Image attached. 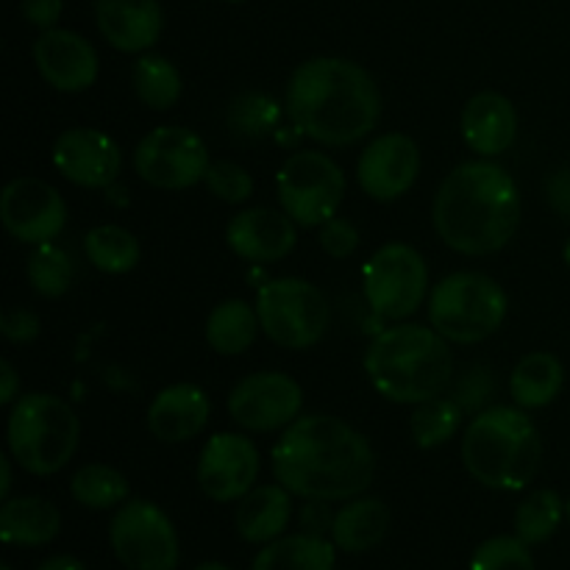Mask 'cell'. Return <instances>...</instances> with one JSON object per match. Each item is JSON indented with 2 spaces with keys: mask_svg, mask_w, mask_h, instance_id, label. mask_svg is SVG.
<instances>
[{
  "mask_svg": "<svg viewBox=\"0 0 570 570\" xmlns=\"http://www.w3.org/2000/svg\"><path fill=\"white\" fill-rule=\"evenodd\" d=\"M273 476L309 501H348L376 476L371 443L334 415H304L284 429L271 454Z\"/></svg>",
  "mask_w": 570,
  "mask_h": 570,
  "instance_id": "6da1fadb",
  "label": "cell"
},
{
  "mask_svg": "<svg viewBox=\"0 0 570 570\" xmlns=\"http://www.w3.org/2000/svg\"><path fill=\"white\" fill-rule=\"evenodd\" d=\"M287 109L304 137L328 148H348L379 126L382 95L356 61L317 56L289 76Z\"/></svg>",
  "mask_w": 570,
  "mask_h": 570,
  "instance_id": "7a4b0ae2",
  "label": "cell"
},
{
  "mask_svg": "<svg viewBox=\"0 0 570 570\" xmlns=\"http://www.w3.org/2000/svg\"><path fill=\"white\" fill-rule=\"evenodd\" d=\"M434 228L456 254L490 256L504 248L521 223V193L495 161H465L440 184Z\"/></svg>",
  "mask_w": 570,
  "mask_h": 570,
  "instance_id": "3957f363",
  "label": "cell"
},
{
  "mask_svg": "<svg viewBox=\"0 0 570 570\" xmlns=\"http://www.w3.org/2000/svg\"><path fill=\"white\" fill-rule=\"evenodd\" d=\"M449 340L434 328L399 323L373 337L365 351V373L373 390L393 404H423L449 387L454 356Z\"/></svg>",
  "mask_w": 570,
  "mask_h": 570,
  "instance_id": "277c9868",
  "label": "cell"
},
{
  "mask_svg": "<svg viewBox=\"0 0 570 570\" xmlns=\"http://www.w3.org/2000/svg\"><path fill=\"white\" fill-rule=\"evenodd\" d=\"M543 460V440L532 417L512 406H488L462 438V462L490 490H523Z\"/></svg>",
  "mask_w": 570,
  "mask_h": 570,
  "instance_id": "5b68a950",
  "label": "cell"
},
{
  "mask_svg": "<svg viewBox=\"0 0 570 570\" xmlns=\"http://www.w3.org/2000/svg\"><path fill=\"white\" fill-rule=\"evenodd\" d=\"M81 423L67 401L50 393H28L14 401L6 426L9 451L22 471L53 476L72 460Z\"/></svg>",
  "mask_w": 570,
  "mask_h": 570,
  "instance_id": "8992f818",
  "label": "cell"
},
{
  "mask_svg": "<svg viewBox=\"0 0 570 570\" xmlns=\"http://www.w3.org/2000/svg\"><path fill=\"white\" fill-rule=\"evenodd\" d=\"M510 301L495 278L476 271L445 276L429 295V321L449 343L473 345L495 334L504 323Z\"/></svg>",
  "mask_w": 570,
  "mask_h": 570,
  "instance_id": "52a82bcc",
  "label": "cell"
},
{
  "mask_svg": "<svg viewBox=\"0 0 570 570\" xmlns=\"http://www.w3.org/2000/svg\"><path fill=\"white\" fill-rule=\"evenodd\" d=\"M262 332L276 345L304 351L321 343L332 323L328 298L304 278H273L256 295Z\"/></svg>",
  "mask_w": 570,
  "mask_h": 570,
  "instance_id": "ba28073f",
  "label": "cell"
},
{
  "mask_svg": "<svg viewBox=\"0 0 570 570\" xmlns=\"http://www.w3.org/2000/svg\"><path fill=\"white\" fill-rule=\"evenodd\" d=\"M282 209L304 228H321L337 217L345 195V173L321 150H298L282 165L276 178Z\"/></svg>",
  "mask_w": 570,
  "mask_h": 570,
  "instance_id": "9c48e42d",
  "label": "cell"
},
{
  "mask_svg": "<svg viewBox=\"0 0 570 570\" xmlns=\"http://www.w3.org/2000/svg\"><path fill=\"white\" fill-rule=\"evenodd\" d=\"M429 289V267L406 243L379 248L362 271V293L373 315L384 321H406L421 309Z\"/></svg>",
  "mask_w": 570,
  "mask_h": 570,
  "instance_id": "30bf717a",
  "label": "cell"
},
{
  "mask_svg": "<svg viewBox=\"0 0 570 570\" xmlns=\"http://www.w3.org/2000/svg\"><path fill=\"white\" fill-rule=\"evenodd\" d=\"M111 551L128 570H176L178 534L165 510L145 499L117 507L109 527Z\"/></svg>",
  "mask_w": 570,
  "mask_h": 570,
  "instance_id": "8fae6325",
  "label": "cell"
},
{
  "mask_svg": "<svg viewBox=\"0 0 570 570\" xmlns=\"http://www.w3.org/2000/svg\"><path fill=\"white\" fill-rule=\"evenodd\" d=\"M209 165L206 142L184 126L154 128L139 139L134 150V170L139 173V178L167 193L189 189L204 181Z\"/></svg>",
  "mask_w": 570,
  "mask_h": 570,
  "instance_id": "7c38bea8",
  "label": "cell"
},
{
  "mask_svg": "<svg viewBox=\"0 0 570 570\" xmlns=\"http://www.w3.org/2000/svg\"><path fill=\"white\" fill-rule=\"evenodd\" d=\"M304 390L278 371L245 376L228 395V415L245 432H276L298 421Z\"/></svg>",
  "mask_w": 570,
  "mask_h": 570,
  "instance_id": "4fadbf2b",
  "label": "cell"
},
{
  "mask_svg": "<svg viewBox=\"0 0 570 570\" xmlns=\"http://www.w3.org/2000/svg\"><path fill=\"white\" fill-rule=\"evenodd\" d=\"M0 220L6 232L28 245L53 243L67 226V204L59 189L33 176L14 178L0 195Z\"/></svg>",
  "mask_w": 570,
  "mask_h": 570,
  "instance_id": "5bb4252c",
  "label": "cell"
},
{
  "mask_svg": "<svg viewBox=\"0 0 570 570\" xmlns=\"http://www.w3.org/2000/svg\"><path fill=\"white\" fill-rule=\"evenodd\" d=\"M259 479V451L245 434L220 432L198 456V484L212 501H239Z\"/></svg>",
  "mask_w": 570,
  "mask_h": 570,
  "instance_id": "9a60e30c",
  "label": "cell"
},
{
  "mask_svg": "<svg viewBox=\"0 0 570 570\" xmlns=\"http://www.w3.org/2000/svg\"><path fill=\"white\" fill-rule=\"evenodd\" d=\"M421 173V148L406 134H382L362 150L356 161V178L367 198L387 200L401 198L412 189Z\"/></svg>",
  "mask_w": 570,
  "mask_h": 570,
  "instance_id": "2e32d148",
  "label": "cell"
},
{
  "mask_svg": "<svg viewBox=\"0 0 570 570\" xmlns=\"http://www.w3.org/2000/svg\"><path fill=\"white\" fill-rule=\"evenodd\" d=\"M53 165L67 181L106 189L122 170L120 145L98 128H67L53 142Z\"/></svg>",
  "mask_w": 570,
  "mask_h": 570,
  "instance_id": "e0dca14e",
  "label": "cell"
},
{
  "mask_svg": "<svg viewBox=\"0 0 570 570\" xmlns=\"http://www.w3.org/2000/svg\"><path fill=\"white\" fill-rule=\"evenodd\" d=\"M33 65L45 83L59 92H83L98 81V53L81 33L50 28L33 42Z\"/></svg>",
  "mask_w": 570,
  "mask_h": 570,
  "instance_id": "ac0fdd59",
  "label": "cell"
},
{
  "mask_svg": "<svg viewBox=\"0 0 570 570\" xmlns=\"http://www.w3.org/2000/svg\"><path fill=\"white\" fill-rule=\"evenodd\" d=\"M295 226L298 223L287 212L254 206V209L237 212L228 220L226 243L239 259L267 265V262L284 259L295 248V243H298Z\"/></svg>",
  "mask_w": 570,
  "mask_h": 570,
  "instance_id": "d6986e66",
  "label": "cell"
},
{
  "mask_svg": "<svg viewBox=\"0 0 570 570\" xmlns=\"http://www.w3.org/2000/svg\"><path fill=\"white\" fill-rule=\"evenodd\" d=\"M95 22L120 53H145L161 37L159 0H95Z\"/></svg>",
  "mask_w": 570,
  "mask_h": 570,
  "instance_id": "ffe728a7",
  "label": "cell"
},
{
  "mask_svg": "<svg viewBox=\"0 0 570 570\" xmlns=\"http://www.w3.org/2000/svg\"><path fill=\"white\" fill-rule=\"evenodd\" d=\"M212 415L209 395L195 384H170L148 406V429L167 445L198 438Z\"/></svg>",
  "mask_w": 570,
  "mask_h": 570,
  "instance_id": "44dd1931",
  "label": "cell"
},
{
  "mask_svg": "<svg viewBox=\"0 0 570 570\" xmlns=\"http://www.w3.org/2000/svg\"><path fill=\"white\" fill-rule=\"evenodd\" d=\"M462 139L479 156H501L518 134L515 106L501 92H479L462 109Z\"/></svg>",
  "mask_w": 570,
  "mask_h": 570,
  "instance_id": "7402d4cb",
  "label": "cell"
},
{
  "mask_svg": "<svg viewBox=\"0 0 570 570\" xmlns=\"http://www.w3.org/2000/svg\"><path fill=\"white\" fill-rule=\"evenodd\" d=\"M289 490L284 484H262L254 488L248 495L239 499L237 532L245 543H273L287 529L289 515H293V501Z\"/></svg>",
  "mask_w": 570,
  "mask_h": 570,
  "instance_id": "603a6c76",
  "label": "cell"
},
{
  "mask_svg": "<svg viewBox=\"0 0 570 570\" xmlns=\"http://www.w3.org/2000/svg\"><path fill=\"white\" fill-rule=\"evenodd\" d=\"M61 529V512L50 501L37 495L6 499L0 507V538L9 546H37L50 543Z\"/></svg>",
  "mask_w": 570,
  "mask_h": 570,
  "instance_id": "cb8c5ba5",
  "label": "cell"
},
{
  "mask_svg": "<svg viewBox=\"0 0 570 570\" xmlns=\"http://www.w3.org/2000/svg\"><path fill=\"white\" fill-rule=\"evenodd\" d=\"M390 532V510L379 499H354L334 515L332 540L340 551L365 554Z\"/></svg>",
  "mask_w": 570,
  "mask_h": 570,
  "instance_id": "d4e9b609",
  "label": "cell"
},
{
  "mask_svg": "<svg viewBox=\"0 0 570 570\" xmlns=\"http://www.w3.org/2000/svg\"><path fill=\"white\" fill-rule=\"evenodd\" d=\"M562 382H566L562 362L549 351H534L515 365L510 390L521 410H540L560 395Z\"/></svg>",
  "mask_w": 570,
  "mask_h": 570,
  "instance_id": "484cf974",
  "label": "cell"
},
{
  "mask_svg": "<svg viewBox=\"0 0 570 570\" xmlns=\"http://www.w3.org/2000/svg\"><path fill=\"white\" fill-rule=\"evenodd\" d=\"M259 328V312L254 306L239 298L223 301L206 321V343L223 356H239L254 345Z\"/></svg>",
  "mask_w": 570,
  "mask_h": 570,
  "instance_id": "4316f807",
  "label": "cell"
},
{
  "mask_svg": "<svg viewBox=\"0 0 570 570\" xmlns=\"http://www.w3.org/2000/svg\"><path fill=\"white\" fill-rule=\"evenodd\" d=\"M250 570H334V546L317 534H289L265 543Z\"/></svg>",
  "mask_w": 570,
  "mask_h": 570,
  "instance_id": "83f0119b",
  "label": "cell"
},
{
  "mask_svg": "<svg viewBox=\"0 0 570 570\" xmlns=\"http://www.w3.org/2000/svg\"><path fill=\"white\" fill-rule=\"evenodd\" d=\"M131 83L137 98L148 109L167 111L181 98V72L170 59L159 53H142L134 61Z\"/></svg>",
  "mask_w": 570,
  "mask_h": 570,
  "instance_id": "f1b7e54d",
  "label": "cell"
},
{
  "mask_svg": "<svg viewBox=\"0 0 570 570\" xmlns=\"http://www.w3.org/2000/svg\"><path fill=\"white\" fill-rule=\"evenodd\" d=\"M70 493L87 510H111V507L126 504L131 488L117 468L92 462V465H83L72 473Z\"/></svg>",
  "mask_w": 570,
  "mask_h": 570,
  "instance_id": "f546056e",
  "label": "cell"
},
{
  "mask_svg": "<svg viewBox=\"0 0 570 570\" xmlns=\"http://www.w3.org/2000/svg\"><path fill=\"white\" fill-rule=\"evenodd\" d=\"M83 250L98 271L111 276H120L139 265L137 237L122 226H95L83 239Z\"/></svg>",
  "mask_w": 570,
  "mask_h": 570,
  "instance_id": "4dcf8cb0",
  "label": "cell"
},
{
  "mask_svg": "<svg viewBox=\"0 0 570 570\" xmlns=\"http://www.w3.org/2000/svg\"><path fill=\"white\" fill-rule=\"evenodd\" d=\"M28 284L33 287V293L42 295V298H61L67 289L72 287V278H76V265H72L70 254L65 248L53 243L37 245L31 256H28L26 265Z\"/></svg>",
  "mask_w": 570,
  "mask_h": 570,
  "instance_id": "1f68e13d",
  "label": "cell"
},
{
  "mask_svg": "<svg viewBox=\"0 0 570 570\" xmlns=\"http://www.w3.org/2000/svg\"><path fill=\"white\" fill-rule=\"evenodd\" d=\"M462 415L465 412L460 410V404L454 399L438 395L432 401H423L410 417L412 440H415L417 449H438V445L449 443L460 432Z\"/></svg>",
  "mask_w": 570,
  "mask_h": 570,
  "instance_id": "d6a6232c",
  "label": "cell"
},
{
  "mask_svg": "<svg viewBox=\"0 0 570 570\" xmlns=\"http://www.w3.org/2000/svg\"><path fill=\"white\" fill-rule=\"evenodd\" d=\"M226 122L232 134L243 139H262L282 122V106L262 92H243L228 104Z\"/></svg>",
  "mask_w": 570,
  "mask_h": 570,
  "instance_id": "836d02e7",
  "label": "cell"
},
{
  "mask_svg": "<svg viewBox=\"0 0 570 570\" xmlns=\"http://www.w3.org/2000/svg\"><path fill=\"white\" fill-rule=\"evenodd\" d=\"M562 521V501L554 490H534L515 510V538L527 546L546 543Z\"/></svg>",
  "mask_w": 570,
  "mask_h": 570,
  "instance_id": "e575fe53",
  "label": "cell"
},
{
  "mask_svg": "<svg viewBox=\"0 0 570 570\" xmlns=\"http://www.w3.org/2000/svg\"><path fill=\"white\" fill-rule=\"evenodd\" d=\"M471 570H534L529 546L518 538H490L476 549Z\"/></svg>",
  "mask_w": 570,
  "mask_h": 570,
  "instance_id": "d590c367",
  "label": "cell"
},
{
  "mask_svg": "<svg viewBox=\"0 0 570 570\" xmlns=\"http://www.w3.org/2000/svg\"><path fill=\"white\" fill-rule=\"evenodd\" d=\"M204 181L209 193L226 204H243L254 195V178L237 161H212Z\"/></svg>",
  "mask_w": 570,
  "mask_h": 570,
  "instance_id": "8d00e7d4",
  "label": "cell"
},
{
  "mask_svg": "<svg viewBox=\"0 0 570 570\" xmlns=\"http://www.w3.org/2000/svg\"><path fill=\"white\" fill-rule=\"evenodd\" d=\"M493 393H495L493 371L476 365V367H471V371H468L460 382H456L454 395H451V399L460 404L462 412H476L479 415V412L488 410V401L493 399Z\"/></svg>",
  "mask_w": 570,
  "mask_h": 570,
  "instance_id": "74e56055",
  "label": "cell"
},
{
  "mask_svg": "<svg viewBox=\"0 0 570 570\" xmlns=\"http://www.w3.org/2000/svg\"><path fill=\"white\" fill-rule=\"evenodd\" d=\"M317 239H321V248L326 250L332 259H348V256H354V250L360 248V232H356L354 223L345 220V217H332V220L323 223Z\"/></svg>",
  "mask_w": 570,
  "mask_h": 570,
  "instance_id": "f35d334b",
  "label": "cell"
},
{
  "mask_svg": "<svg viewBox=\"0 0 570 570\" xmlns=\"http://www.w3.org/2000/svg\"><path fill=\"white\" fill-rule=\"evenodd\" d=\"M0 332L11 343H31L39 337V317L31 309H6L0 315Z\"/></svg>",
  "mask_w": 570,
  "mask_h": 570,
  "instance_id": "ab89813d",
  "label": "cell"
},
{
  "mask_svg": "<svg viewBox=\"0 0 570 570\" xmlns=\"http://www.w3.org/2000/svg\"><path fill=\"white\" fill-rule=\"evenodd\" d=\"M20 11L31 26L50 31L65 11V0H20Z\"/></svg>",
  "mask_w": 570,
  "mask_h": 570,
  "instance_id": "60d3db41",
  "label": "cell"
},
{
  "mask_svg": "<svg viewBox=\"0 0 570 570\" xmlns=\"http://www.w3.org/2000/svg\"><path fill=\"white\" fill-rule=\"evenodd\" d=\"M546 195H549L551 209L570 220V167L551 173L549 181H546Z\"/></svg>",
  "mask_w": 570,
  "mask_h": 570,
  "instance_id": "b9f144b4",
  "label": "cell"
},
{
  "mask_svg": "<svg viewBox=\"0 0 570 570\" xmlns=\"http://www.w3.org/2000/svg\"><path fill=\"white\" fill-rule=\"evenodd\" d=\"M301 527H304L306 534H317V538H323L326 532H332L334 515L326 510V501H309V504L304 507Z\"/></svg>",
  "mask_w": 570,
  "mask_h": 570,
  "instance_id": "7bdbcfd3",
  "label": "cell"
},
{
  "mask_svg": "<svg viewBox=\"0 0 570 570\" xmlns=\"http://www.w3.org/2000/svg\"><path fill=\"white\" fill-rule=\"evenodd\" d=\"M20 393V376L9 360L0 362V404H14Z\"/></svg>",
  "mask_w": 570,
  "mask_h": 570,
  "instance_id": "ee69618b",
  "label": "cell"
},
{
  "mask_svg": "<svg viewBox=\"0 0 570 570\" xmlns=\"http://www.w3.org/2000/svg\"><path fill=\"white\" fill-rule=\"evenodd\" d=\"M37 570H87V568H83V562L76 560V557L59 554V557H50V560H45Z\"/></svg>",
  "mask_w": 570,
  "mask_h": 570,
  "instance_id": "f6af8a7d",
  "label": "cell"
},
{
  "mask_svg": "<svg viewBox=\"0 0 570 570\" xmlns=\"http://www.w3.org/2000/svg\"><path fill=\"white\" fill-rule=\"evenodd\" d=\"M11 490V460L0 456V499H9Z\"/></svg>",
  "mask_w": 570,
  "mask_h": 570,
  "instance_id": "bcb514c9",
  "label": "cell"
},
{
  "mask_svg": "<svg viewBox=\"0 0 570 570\" xmlns=\"http://www.w3.org/2000/svg\"><path fill=\"white\" fill-rule=\"evenodd\" d=\"M195 570H232V568H226V566H217V562H206V566H198Z\"/></svg>",
  "mask_w": 570,
  "mask_h": 570,
  "instance_id": "7dc6e473",
  "label": "cell"
},
{
  "mask_svg": "<svg viewBox=\"0 0 570 570\" xmlns=\"http://www.w3.org/2000/svg\"><path fill=\"white\" fill-rule=\"evenodd\" d=\"M562 256H566V262H568V267H570V239L566 243V250H562Z\"/></svg>",
  "mask_w": 570,
  "mask_h": 570,
  "instance_id": "c3c4849f",
  "label": "cell"
},
{
  "mask_svg": "<svg viewBox=\"0 0 570 570\" xmlns=\"http://www.w3.org/2000/svg\"><path fill=\"white\" fill-rule=\"evenodd\" d=\"M566 512H568V521H570V501H568V507H566Z\"/></svg>",
  "mask_w": 570,
  "mask_h": 570,
  "instance_id": "681fc988",
  "label": "cell"
},
{
  "mask_svg": "<svg viewBox=\"0 0 570 570\" xmlns=\"http://www.w3.org/2000/svg\"><path fill=\"white\" fill-rule=\"evenodd\" d=\"M228 3H243V0H228Z\"/></svg>",
  "mask_w": 570,
  "mask_h": 570,
  "instance_id": "f907efd6",
  "label": "cell"
},
{
  "mask_svg": "<svg viewBox=\"0 0 570 570\" xmlns=\"http://www.w3.org/2000/svg\"><path fill=\"white\" fill-rule=\"evenodd\" d=\"M0 570H11V568H9V566H3V568H0Z\"/></svg>",
  "mask_w": 570,
  "mask_h": 570,
  "instance_id": "816d5d0a",
  "label": "cell"
}]
</instances>
